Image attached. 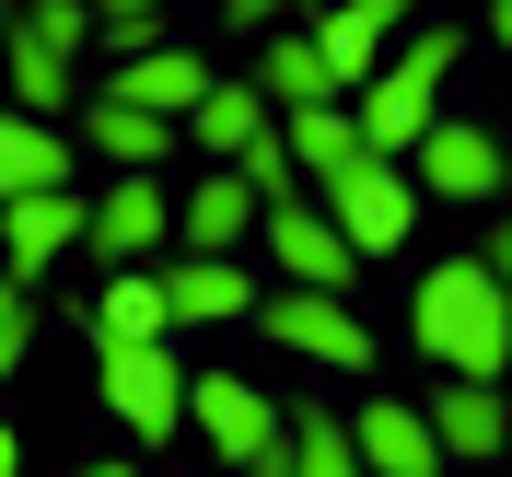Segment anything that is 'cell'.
<instances>
[{"instance_id":"cell-1","label":"cell","mask_w":512,"mask_h":477,"mask_svg":"<svg viewBox=\"0 0 512 477\" xmlns=\"http://www.w3.org/2000/svg\"><path fill=\"white\" fill-rule=\"evenodd\" d=\"M408 338L443 361V373L501 384L512 373V280L489 268V256H443V268L408 291Z\"/></svg>"},{"instance_id":"cell-2","label":"cell","mask_w":512,"mask_h":477,"mask_svg":"<svg viewBox=\"0 0 512 477\" xmlns=\"http://www.w3.org/2000/svg\"><path fill=\"white\" fill-rule=\"evenodd\" d=\"M454 59H466V35H454V24H419L408 47H396V59H384L373 82L350 94L361 140H373L384 163H396V152H419V140L443 128V82H454Z\"/></svg>"},{"instance_id":"cell-3","label":"cell","mask_w":512,"mask_h":477,"mask_svg":"<svg viewBox=\"0 0 512 477\" xmlns=\"http://www.w3.org/2000/svg\"><path fill=\"white\" fill-rule=\"evenodd\" d=\"M187 419H198V443L222 454V466H245V477L291 443L280 396H268V384H245V373H198V384H187Z\"/></svg>"},{"instance_id":"cell-4","label":"cell","mask_w":512,"mask_h":477,"mask_svg":"<svg viewBox=\"0 0 512 477\" xmlns=\"http://www.w3.org/2000/svg\"><path fill=\"white\" fill-rule=\"evenodd\" d=\"M256 326H268L291 361H326V373H373V326H361L338 291H268V303H256Z\"/></svg>"},{"instance_id":"cell-5","label":"cell","mask_w":512,"mask_h":477,"mask_svg":"<svg viewBox=\"0 0 512 477\" xmlns=\"http://www.w3.org/2000/svg\"><path fill=\"white\" fill-rule=\"evenodd\" d=\"M268 256H280L291 291H338V303H350V280L373 268V256L338 233V210H315V198H280V210H268Z\"/></svg>"},{"instance_id":"cell-6","label":"cell","mask_w":512,"mask_h":477,"mask_svg":"<svg viewBox=\"0 0 512 477\" xmlns=\"http://www.w3.org/2000/svg\"><path fill=\"white\" fill-rule=\"evenodd\" d=\"M70 245H94V198H82V187H59V198H0V268H12V291H35Z\"/></svg>"},{"instance_id":"cell-7","label":"cell","mask_w":512,"mask_h":477,"mask_svg":"<svg viewBox=\"0 0 512 477\" xmlns=\"http://www.w3.org/2000/svg\"><path fill=\"white\" fill-rule=\"evenodd\" d=\"M326 210H338V233H350L361 256H396V245L419 233V187H408L384 152L361 163V175H338V187H326Z\"/></svg>"},{"instance_id":"cell-8","label":"cell","mask_w":512,"mask_h":477,"mask_svg":"<svg viewBox=\"0 0 512 477\" xmlns=\"http://www.w3.org/2000/svg\"><path fill=\"white\" fill-rule=\"evenodd\" d=\"M350 443H361V466H373V477H454L431 408H408V396H361V408H350Z\"/></svg>"},{"instance_id":"cell-9","label":"cell","mask_w":512,"mask_h":477,"mask_svg":"<svg viewBox=\"0 0 512 477\" xmlns=\"http://www.w3.org/2000/svg\"><path fill=\"white\" fill-rule=\"evenodd\" d=\"M187 384L198 373H175V350H105V408L128 419V443H163L187 419Z\"/></svg>"},{"instance_id":"cell-10","label":"cell","mask_w":512,"mask_h":477,"mask_svg":"<svg viewBox=\"0 0 512 477\" xmlns=\"http://www.w3.org/2000/svg\"><path fill=\"white\" fill-rule=\"evenodd\" d=\"M82 338H94V350H163V338H175V291H163L152 268H105V291L82 303Z\"/></svg>"},{"instance_id":"cell-11","label":"cell","mask_w":512,"mask_h":477,"mask_svg":"<svg viewBox=\"0 0 512 477\" xmlns=\"http://www.w3.org/2000/svg\"><path fill=\"white\" fill-rule=\"evenodd\" d=\"M419 0H326L315 12V47H326V70H338V94H361L384 70V47H396V24H408Z\"/></svg>"},{"instance_id":"cell-12","label":"cell","mask_w":512,"mask_h":477,"mask_svg":"<svg viewBox=\"0 0 512 477\" xmlns=\"http://www.w3.org/2000/svg\"><path fill=\"white\" fill-rule=\"evenodd\" d=\"M419 187H431V198H501L512 187V152L489 140L478 117H443L431 140H419Z\"/></svg>"},{"instance_id":"cell-13","label":"cell","mask_w":512,"mask_h":477,"mask_svg":"<svg viewBox=\"0 0 512 477\" xmlns=\"http://www.w3.org/2000/svg\"><path fill=\"white\" fill-rule=\"evenodd\" d=\"M431 431H443L454 466H501V454H512V396H501V384L443 373V384H431Z\"/></svg>"},{"instance_id":"cell-14","label":"cell","mask_w":512,"mask_h":477,"mask_svg":"<svg viewBox=\"0 0 512 477\" xmlns=\"http://www.w3.org/2000/svg\"><path fill=\"white\" fill-rule=\"evenodd\" d=\"M163 233H175V198H163L152 175H117V187L94 198V256H105V268H140Z\"/></svg>"},{"instance_id":"cell-15","label":"cell","mask_w":512,"mask_h":477,"mask_svg":"<svg viewBox=\"0 0 512 477\" xmlns=\"http://www.w3.org/2000/svg\"><path fill=\"white\" fill-rule=\"evenodd\" d=\"M105 94H117V105H152V117H175V128H187L198 105L222 94V82L198 70V47H152V59H128V70H105Z\"/></svg>"},{"instance_id":"cell-16","label":"cell","mask_w":512,"mask_h":477,"mask_svg":"<svg viewBox=\"0 0 512 477\" xmlns=\"http://www.w3.org/2000/svg\"><path fill=\"white\" fill-rule=\"evenodd\" d=\"M175 233L187 256H233V233H268V198L245 175H198V198H175Z\"/></svg>"},{"instance_id":"cell-17","label":"cell","mask_w":512,"mask_h":477,"mask_svg":"<svg viewBox=\"0 0 512 477\" xmlns=\"http://www.w3.org/2000/svg\"><path fill=\"white\" fill-rule=\"evenodd\" d=\"M256 82H268V105H350L338 94V70H326V47H315V24H280L268 47H256Z\"/></svg>"},{"instance_id":"cell-18","label":"cell","mask_w":512,"mask_h":477,"mask_svg":"<svg viewBox=\"0 0 512 477\" xmlns=\"http://www.w3.org/2000/svg\"><path fill=\"white\" fill-rule=\"evenodd\" d=\"M82 140H94V152L117 163V175H152V163L175 152L187 128H175V117H152V105H117V94H94V105H82Z\"/></svg>"},{"instance_id":"cell-19","label":"cell","mask_w":512,"mask_h":477,"mask_svg":"<svg viewBox=\"0 0 512 477\" xmlns=\"http://www.w3.org/2000/svg\"><path fill=\"white\" fill-rule=\"evenodd\" d=\"M70 187V128L0 117V198H59Z\"/></svg>"},{"instance_id":"cell-20","label":"cell","mask_w":512,"mask_h":477,"mask_svg":"<svg viewBox=\"0 0 512 477\" xmlns=\"http://www.w3.org/2000/svg\"><path fill=\"white\" fill-rule=\"evenodd\" d=\"M163 291H175V326H233V315H256V303H268L233 256H187V268H163Z\"/></svg>"},{"instance_id":"cell-21","label":"cell","mask_w":512,"mask_h":477,"mask_svg":"<svg viewBox=\"0 0 512 477\" xmlns=\"http://www.w3.org/2000/svg\"><path fill=\"white\" fill-rule=\"evenodd\" d=\"M268 128H280V105H268V82L245 70V82H222V94H210V105L187 117V140H198V152H222V163H245L256 140H268Z\"/></svg>"},{"instance_id":"cell-22","label":"cell","mask_w":512,"mask_h":477,"mask_svg":"<svg viewBox=\"0 0 512 477\" xmlns=\"http://www.w3.org/2000/svg\"><path fill=\"white\" fill-rule=\"evenodd\" d=\"M256 477H373V466H361V443H350L338 408H291V443L268 454Z\"/></svg>"},{"instance_id":"cell-23","label":"cell","mask_w":512,"mask_h":477,"mask_svg":"<svg viewBox=\"0 0 512 477\" xmlns=\"http://www.w3.org/2000/svg\"><path fill=\"white\" fill-rule=\"evenodd\" d=\"M291 152H303V175H315V187H338V175H361V163H373V140H361V117L350 105H291Z\"/></svg>"},{"instance_id":"cell-24","label":"cell","mask_w":512,"mask_h":477,"mask_svg":"<svg viewBox=\"0 0 512 477\" xmlns=\"http://www.w3.org/2000/svg\"><path fill=\"white\" fill-rule=\"evenodd\" d=\"M70 70H82V59H59L47 35L12 24V105H35V117H47V105H70Z\"/></svg>"},{"instance_id":"cell-25","label":"cell","mask_w":512,"mask_h":477,"mask_svg":"<svg viewBox=\"0 0 512 477\" xmlns=\"http://www.w3.org/2000/svg\"><path fill=\"white\" fill-rule=\"evenodd\" d=\"M12 24H24V35H47L59 59H82V47H94V35H105V12H94V0H24Z\"/></svg>"},{"instance_id":"cell-26","label":"cell","mask_w":512,"mask_h":477,"mask_svg":"<svg viewBox=\"0 0 512 477\" xmlns=\"http://www.w3.org/2000/svg\"><path fill=\"white\" fill-rule=\"evenodd\" d=\"M233 175H245V187L268 198V210H280V198H303V152H291V128H268V140H256L245 163H233Z\"/></svg>"},{"instance_id":"cell-27","label":"cell","mask_w":512,"mask_h":477,"mask_svg":"<svg viewBox=\"0 0 512 477\" xmlns=\"http://www.w3.org/2000/svg\"><path fill=\"white\" fill-rule=\"evenodd\" d=\"M94 12H105V47H117V59H152L175 0H94Z\"/></svg>"},{"instance_id":"cell-28","label":"cell","mask_w":512,"mask_h":477,"mask_svg":"<svg viewBox=\"0 0 512 477\" xmlns=\"http://www.w3.org/2000/svg\"><path fill=\"white\" fill-rule=\"evenodd\" d=\"M35 350V291H0V373Z\"/></svg>"},{"instance_id":"cell-29","label":"cell","mask_w":512,"mask_h":477,"mask_svg":"<svg viewBox=\"0 0 512 477\" xmlns=\"http://www.w3.org/2000/svg\"><path fill=\"white\" fill-rule=\"evenodd\" d=\"M222 12H233L245 35H280V12H291V0H222Z\"/></svg>"},{"instance_id":"cell-30","label":"cell","mask_w":512,"mask_h":477,"mask_svg":"<svg viewBox=\"0 0 512 477\" xmlns=\"http://www.w3.org/2000/svg\"><path fill=\"white\" fill-rule=\"evenodd\" d=\"M489 268H501V280H512V222H501V233H489Z\"/></svg>"},{"instance_id":"cell-31","label":"cell","mask_w":512,"mask_h":477,"mask_svg":"<svg viewBox=\"0 0 512 477\" xmlns=\"http://www.w3.org/2000/svg\"><path fill=\"white\" fill-rule=\"evenodd\" d=\"M489 47H512V0H501V12H489Z\"/></svg>"},{"instance_id":"cell-32","label":"cell","mask_w":512,"mask_h":477,"mask_svg":"<svg viewBox=\"0 0 512 477\" xmlns=\"http://www.w3.org/2000/svg\"><path fill=\"white\" fill-rule=\"evenodd\" d=\"M82 477H140V466H82Z\"/></svg>"}]
</instances>
